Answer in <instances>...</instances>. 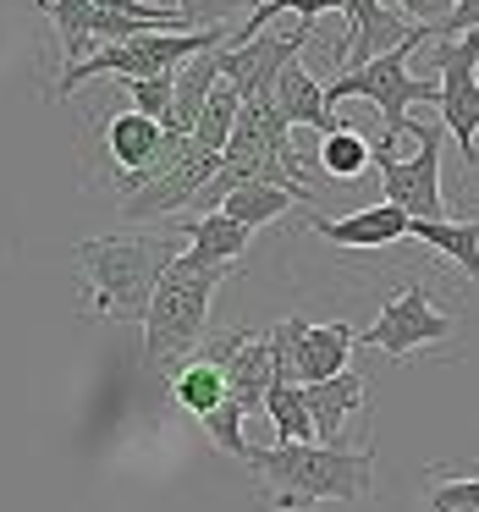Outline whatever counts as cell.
I'll return each instance as SVG.
<instances>
[{
    "instance_id": "obj_11",
    "label": "cell",
    "mask_w": 479,
    "mask_h": 512,
    "mask_svg": "<svg viewBox=\"0 0 479 512\" xmlns=\"http://www.w3.org/2000/svg\"><path fill=\"white\" fill-rule=\"evenodd\" d=\"M199 358H210V364L226 369V397H232L237 408L265 413V391H270V380H276V342H270V331H254V325L226 331V336H215V342H204Z\"/></svg>"
},
{
    "instance_id": "obj_25",
    "label": "cell",
    "mask_w": 479,
    "mask_h": 512,
    "mask_svg": "<svg viewBox=\"0 0 479 512\" xmlns=\"http://www.w3.org/2000/svg\"><path fill=\"white\" fill-rule=\"evenodd\" d=\"M265 419L276 424V441H314L309 408H303V386H292V380H270Z\"/></svg>"
},
{
    "instance_id": "obj_30",
    "label": "cell",
    "mask_w": 479,
    "mask_h": 512,
    "mask_svg": "<svg viewBox=\"0 0 479 512\" xmlns=\"http://www.w3.org/2000/svg\"><path fill=\"white\" fill-rule=\"evenodd\" d=\"M402 6V23H413V28H430V39H435V28L452 17V6L457 0H397Z\"/></svg>"
},
{
    "instance_id": "obj_12",
    "label": "cell",
    "mask_w": 479,
    "mask_h": 512,
    "mask_svg": "<svg viewBox=\"0 0 479 512\" xmlns=\"http://www.w3.org/2000/svg\"><path fill=\"white\" fill-rule=\"evenodd\" d=\"M309 34H314V23H298V28H287V34H281V28H265V34H254L248 45H226L221 50V78L237 89V100H270L281 67L303 56Z\"/></svg>"
},
{
    "instance_id": "obj_4",
    "label": "cell",
    "mask_w": 479,
    "mask_h": 512,
    "mask_svg": "<svg viewBox=\"0 0 479 512\" xmlns=\"http://www.w3.org/2000/svg\"><path fill=\"white\" fill-rule=\"evenodd\" d=\"M39 12L56 23L67 67L138 34H188L177 6H155V0H39Z\"/></svg>"
},
{
    "instance_id": "obj_31",
    "label": "cell",
    "mask_w": 479,
    "mask_h": 512,
    "mask_svg": "<svg viewBox=\"0 0 479 512\" xmlns=\"http://www.w3.org/2000/svg\"><path fill=\"white\" fill-rule=\"evenodd\" d=\"M474 28H479V0H457L452 17L435 28V39H457V34H474Z\"/></svg>"
},
{
    "instance_id": "obj_2",
    "label": "cell",
    "mask_w": 479,
    "mask_h": 512,
    "mask_svg": "<svg viewBox=\"0 0 479 512\" xmlns=\"http://www.w3.org/2000/svg\"><path fill=\"white\" fill-rule=\"evenodd\" d=\"M177 254L182 248L171 243L166 232L78 237V243H72V265H78V276H83V309H89L94 320L144 325L160 270Z\"/></svg>"
},
{
    "instance_id": "obj_21",
    "label": "cell",
    "mask_w": 479,
    "mask_h": 512,
    "mask_svg": "<svg viewBox=\"0 0 479 512\" xmlns=\"http://www.w3.org/2000/svg\"><path fill=\"white\" fill-rule=\"evenodd\" d=\"M408 243L435 248L452 265H463L468 281H479V221H408Z\"/></svg>"
},
{
    "instance_id": "obj_16",
    "label": "cell",
    "mask_w": 479,
    "mask_h": 512,
    "mask_svg": "<svg viewBox=\"0 0 479 512\" xmlns=\"http://www.w3.org/2000/svg\"><path fill=\"white\" fill-rule=\"evenodd\" d=\"M309 232L325 237L331 248H386V243H408V215L397 204H369V210L342 215V221L309 215Z\"/></svg>"
},
{
    "instance_id": "obj_19",
    "label": "cell",
    "mask_w": 479,
    "mask_h": 512,
    "mask_svg": "<svg viewBox=\"0 0 479 512\" xmlns=\"http://www.w3.org/2000/svg\"><path fill=\"white\" fill-rule=\"evenodd\" d=\"M221 50H204V56L182 61V67L171 72V122H166V133H177V138L193 133V122H199L210 89L221 83Z\"/></svg>"
},
{
    "instance_id": "obj_14",
    "label": "cell",
    "mask_w": 479,
    "mask_h": 512,
    "mask_svg": "<svg viewBox=\"0 0 479 512\" xmlns=\"http://www.w3.org/2000/svg\"><path fill=\"white\" fill-rule=\"evenodd\" d=\"M336 12L347 17V39L336 45V67H347V72L397 50L413 34V23H402L386 0H336Z\"/></svg>"
},
{
    "instance_id": "obj_29",
    "label": "cell",
    "mask_w": 479,
    "mask_h": 512,
    "mask_svg": "<svg viewBox=\"0 0 479 512\" xmlns=\"http://www.w3.org/2000/svg\"><path fill=\"white\" fill-rule=\"evenodd\" d=\"M127 105H133L138 116H149V122L166 127V122H171V72H166V78H138V83H127Z\"/></svg>"
},
{
    "instance_id": "obj_7",
    "label": "cell",
    "mask_w": 479,
    "mask_h": 512,
    "mask_svg": "<svg viewBox=\"0 0 479 512\" xmlns=\"http://www.w3.org/2000/svg\"><path fill=\"white\" fill-rule=\"evenodd\" d=\"M413 138V155H386V149L369 144V166L380 171V204H397L408 221H446V199H441V127L430 122H413L408 116V133Z\"/></svg>"
},
{
    "instance_id": "obj_1",
    "label": "cell",
    "mask_w": 479,
    "mask_h": 512,
    "mask_svg": "<svg viewBox=\"0 0 479 512\" xmlns=\"http://www.w3.org/2000/svg\"><path fill=\"white\" fill-rule=\"evenodd\" d=\"M248 474L259 479V501L270 512H303L314 501H358L375 496V441L364 446H320V441H276L248 452Z\"/></svg>"
},
{
    "instance_id": "obj_10",
    "label": "cell",
    "mask_w": 479,
    "mask_h": 512,
    "mask_svg": "<svg viewBox=\"0 0 479 512\" xmlns=\"http://www.w3.org/2000/svg\"><path fill=\"white\" fill-rule=\"evenodd\" d=\"M452 331H457V320L430 303V287H424V281H408L397 298H386V309L375 314V325L358 331V347H380L386 358H408V353H419V347L452 342Z\"/></svg>"
},
{
    "instance_id": "obj_20",
    "label": "cell",
    "mask_w": 479,
    "mask_h": 512,
    "mask_svg": "<svg viewBox=\"0 0 479 512\" xmlns=\"http://www.w3.org/2000/svg\"><path fill=\"white\" fill-rule=\"evenodd\" d=\"M171 397L182 402V413L204 419V413H215V408L226 402V369L193 353L188 364H177V369H171Z\"/></svg>"
},
{
    "instance_id": "obj_27",
    "label": "cell",
    "mask_w": 479,
    "mask_h": 512,
    "mask_svg": "<svg viewBox=\"0 0 479 512\" xmlns=\"http://www.w3.org/2000/svg\"><path fill=\"white\" fill-rule=\"evenodd\" d=\"M243 419H248V413L237 408L232 397H226L215 413H204V419H199V430L210 435V446H221L226 457H237V463H248V452H254V446L243 441Z\"/></svg>"
},
{
    "instance_id": "obj_8",
    "label": "cell",
    "mask_w": 479,
    "mask_h": 512,
    "mask_svg": "<svg viewBox=\"0 0 479 512\" xmlns=\"http://www.w3.org/2000/svg\"><path fill=\"white\" fill-rule=\"evenodd\" d=\"M435 45V72H441V133L457 138L463 149V166H479V28L474 34H457V39H430Z\"/></svg>"
},
{
    "instance_id": "obj_5",
    "label": "cell",
    "mask_w": 479,
    "mask_h": 512,
    "mask_svg": "<svg viewBox=\"0 0 479 512\" xmlns=\"http://www.w3.org/2000/svg\"><path fill=\"white\" fill-rule=\"evenodd\" d=\"M419 45H430V28H413L408 39H402L397 50H386V56L364 61V67L342 72L336 83H325V105H342V100H369L380 111V122H386V144H402V133H408V105H435V94H441V83L430 78H413L408 72V56Z\"/></svg>"
},
{
    "instance_id": "obj_15",
    "label": "cell",
    "mask_w": 479,
    "mask_h": 512,
    "mask_svg": "<svg viewBox=\"0 0 479 512\" xmlns=\"http://www.w3.org/2000/svg\"><path fill=\"white\" fill-rule=\"evenodd\" d=\"M364 391H369L364 369H342V375H331V380L303 386V408H309L314 441H320V446L342 441V430L353 424V413H364Z\"/></svg>"
},
{
    "instance_id": "obj_28",
    "label": "cell",
    "mask_w": 479,
    "mask_h": 512,
    "mask_svg": "<svg viewBox=\"0 0 479 512\" xmlns=\"http://www.w3.org/2000/svg\"><path fill=\"white\" fill-rule=\"evenodd\" d=\"M254 12V0H177V17L188 34H199V28H226L232 17H248Z\"/></svg>"
},
{
    "instance_id": "obj_9",
    "label": "cell",
    "mask_w": 479,
    "mask_h": 512,
    "mask_svg": "<svg viewBox=\"0 0 479 512\" xmlns=\"http://www.w3.org/2000/svg\"><path fill=\"white\" fill-rule=\"evenodd\" d=\"M215 171H221V155H210V149H199L193 138H182L177 155L166 160V171H155L144 188H133L122 199V221L144 226V221H171V215H188L193 199L210 188Z\"/></svg>"
},
{
    "instance_id": "obj_6",
    "label": "cell",
    "mask_w": 479,
    "mask_h": 512,
    "mask_svg": "<svg viewBox=\"0 0 479 512\" xmlns=\"http://www.w3.org/2000/svg\"><path fill=\"white\" fill-rule=\"evenodd\" d=\"M226 39H232V28H199V34H138V39H122V45L94 50V56L78 61V67H61L56 94L67 100L72 89H83V83H94V78H122V83L166 78V72H177L182 61L204 56V50H221Z\"/></svg>"
},
{
    "instance_id": "obj_24",
    "label": "cell",
    "mask_w": 479,
    "mask_h": 512,
    "mask_svg": "<svg viewBox=\"0 0 479 512\" xmlns=\"http://www.w3.org/2000/svg\"><path fill=\"white\" fill-rule=\"evenodd\" d=\"M237 111H243V100H237V89L232 83H215L210 89V100H204V111H199V122H193V144L199 149H210V155H221L226 149V138H232V127H237Z\"/></svg>"
},
{
    "instance_id": "obj_22",
    "label": "cell",
    "mask_w": 479,
    "mask_h": 512,
    "mask_svg": "<svg viewBox=\"0 0 479 512\" xmlns=\"http://www.w3.org/2000/svg\"><path fill=\"white\" fill-rule=\"evenodd\" d=\"M292 204H298V193H287V188H270V182H237V188L221 199V215L237 221V226H248V232H259V226L281 221Z\"/></svg>"
},
{
    "instance_id": "obj_18",
    "label": "cell",
    "mask_w": 479,
    "mask_h": 512,
    "mask_svg": "<svg viewBox=\"0 0 479 512\" xmlns=\"http://www.w3.org/2000/svg\"><path fill=\"white\" fill-rule=\"evenodd\" d=\"M177 237H188V254L199 259V265H221V270H232L237 259L248 254V243H254V232L237 226V221H226L221 210L177 215Z\"/></svg>"
},
{
    "instance_id": "obj_3",
    "label": "cell",
    "mask_w": 479,
    "mask_h": 512,
    "mask_svg": "<svg viewBox=\"0 0 479 512\" xmlns=\"http://www.w3.org/2000/svg\"><path fill=\"white\" fill-rule=\"evenodd\" d=\"M232 276L221 265H199V259L182 248L155 281V298H149L144 314V369L166 375V369L188 364L193 353L204 347V331H210V303L215 287Z\"/></svg>"
},
{
    "instance_id": "obj_23",
    "label": "cell",
    "mask_w": 479,
    "mask_h": 512,
    "mask_svg": "<svg viewBox=\"0 0 479 512\" xmlns=\"http://www.w3.org/2000/svg\"><path fill=\"white\" fill-rule=\"evenodd\" d=\"M314 160H320V171H325V177L353 182V177H364V171H369V138L358 133V127H347V122H342L336 133H325V138H320Z\"/></svg>"
},
{
    "instance_id": "obj_26",
    "label": "cell",
    "mask_w": 479,
    "mask_h": 512,
    "mask_svg": "<svg viewBox=\"0 0 479 512\" xmlns=\"http://www.w3.org/2000/svg\"><path fill=\"white\" fill-rule=\"evenodd\" d=\"M424 512H479V474L452 479L441 468H424Z\"/></svg>"
},
{
    "instance_id": "obj_17",
    "label": "cell",
    "mask_w": 479,
    "mask_h": 512,
    "mask_svg": "<svg viewBox=\"0 0 479 512\" xmlns=\"http://www.w3.org/2000/svg\"><path fill=\"white\" fill-rule=\"evenodd\" d=\"M270 105H276L281 116H287V127H314V133H336V111L325 105V83L314 78L303 61H287L281 67V78H276V89H270Z\"/></svg>"
},
{
    "instance_id": "obj_13",
    "label": "cell",
    "mask_w": 479,
    "mask_h": 512,
    "mask_svg": "<svg viewBox=\"0 0 479 512\" xmlns=\"http://www.w3.org/2000/svg\"><path fill=\"white\" fill-rule=\"evenodd\" d=\"M353 347H358V331L347 320H331V325H309L292 314L287 320V375L292 386H314V380H331L342 369H353Z\"/></svg>"
}]
</instances>
